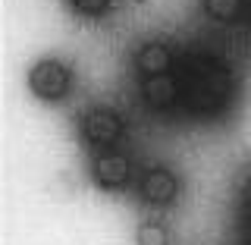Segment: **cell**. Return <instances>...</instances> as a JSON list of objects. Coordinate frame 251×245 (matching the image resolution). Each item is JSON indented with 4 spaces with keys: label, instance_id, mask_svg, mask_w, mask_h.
I'll use <instances>...</instances> for the list:
<instances>
[{
    "label": "cell",
    "instance_id": "obj_9",
    "mask_svg": "<svg viewBox=\"0 0 251 245\" xmlns=\"http://www.w3.org/2000/svg\"><path fill=\"white\" fill-rule=\"evenodd\" d=\"M135 242L138 245H170V233L163 230L160 223H141L138 226V233H135Z\"/></svg>",
    "mask_w": 251,
    "mask_h": 245
},
{
    "label": "cell",
    "instance_id": "obj_5",
    "mask_svg": "<svg viewBox=\"0 0 251 245\" xmlns=\"http://www.w3.org/2000/svg\"><path fill=\"white\" fill-rule=\"evenodd\" d=\"M141 94H145V101L151 107L163 110V107H170L173 101L179 98V85H176V79H173L170 73H163V76H145Z\"/></svg>",
    "mask_w": 251,
    "mask_h": 245
},
{
    "label": "cell",
    "instance_id": "obj_11",
    "mask_svg": "<svg viewBox=\"0 0 251 245\" xmlns=\"http://www.w3.org/2000/svg\"><path fill=\"white\" fill-rule=\"evenodd\" d=\"M73 6L85 16H100L110 6V0H73Z\"/></svg>",
    "mask_w": 251,
    "mask_h": 245
},
{
    "label": "cell",
    "instance_id": "obj_4",
    "mask_svg": "<svg viewBox=\"0 0 251 245\" xmlns=\"http://www.w3.org/2000/svg\"><path fill=\"white\" fill-rule=\"evenodd\" d=\"M141 195H145V201H151V204H170L179 195V179L173 176L170 170L157 167L141 179Z\"/></svg>",
    "mask_w": 251,
    "mask_h": 245
},
{
    "label": "cell",
    "instance_id": "obj_2",
    "mask_svg": "<svg viewBox=\"0 0 251 245\" xmlns=\"http://www.w3.org/2000/svg\"><path fill=\"white\" fill-rule=\"evenodd\" d=\"M82 132L91 145H113L120 141L123 136V120L107 107H98V110H88L82 120Z\"/></svg>",
    "mask_w": 251,
    "mask_h": 245
},
{
    "label": "cell",
    "instance_id": "obj_13",
    "mask_svg": "<svg viewBox=\"0 0 251 245\" xmlns=\"http://www.w3.org/2000/svg\"><path fill=\"white\" fill-rule=\"evenodd\" d=\"M245 242L251 245V226H248V230H245Z\"/></svg>",
    "mask_w": 251,
    "mask_h": 245
},
{
    "label": "cell",
    "instance_id": "obj_8",
    "mask_svg": "<svg viewBox=\"0 0 251 245\" xmlns=\"http://www.w3.org/2000/svg\"><path fill=\"white\" fill-rule=\"evenodd\" d=\"M204 79H207V88L214 91V98L223 104V101L229 98V91H232V76H229V69H207V73H204Z\"/></svg>",
    "mask_w": 251,
    "mask_h": 245
},
{
    "label": "cell",
    "instance_id": "obj_6",
    "mask_svg": "<svg viewBox=\"0 0 251 245\" xmlns=\"http://www.w3.org/2000/svg\"><path fill=\"white\" fill-rule=\"evenodd\" d=\"M135 63H138V69H141L145 76H163V73L170 69L173 57H170L167 44H160V41H148V44H141V51H138Z\"/></svg>",
    "mask_w": 251,
    "mask_h": 245
},
{
    "label": "cell",
    "instance_id": "obj_7",
    "mask_svg": "<svg viewBox=\"0 0 251 245\" xmlns=\"http://www.w3.org/2000/svg\"><path fill=\"white\" fill-rule=\"evenodd\" d=\"M185 104L192 110H210L217 107L220 101L214 98V91L207 88V79H204V73H192L188 76V85H185Z\"/></svg>",
    "mask_w": 251,
    "mask_h": 245
},
{
    "label": "cell",
    "instance_id": "obj_12",
    "mask_svg": "<svg viewBox=\"0 0 251 245\" xmlns=\"http://www.w3.org/2000/svg\"><path fill=\"white\" fill-rule=\"evenodd\" d=\"M245 220H248V226H251V195L245 198Z\"/></svg>",
    "mask_w": 251,
    "mask_h": 245
},
{
    "label": "cell",
    "instance_id": "obj_10",
    "mask_svg": "<svg viewBox=\"0 0 251 245\" xmlns=\"http://www.w3.org/2000/svg\"><path fill=\"white\" fill-rule=\"evenodd\" d=\"M204 10L214 19H235L242 10V0H204Z\"/></svg>",
    "mask_w": 251,
    "mask_h": 245
},
{
    "label": "cell",
    "instance_id": "obj_1",
    "mask_svg": "<svg viewBox=\"0 0 251 245\" xmlns=\"http://www.w3.org/2000/svg\"><path fill=\"white\" fill-rule=\"evenodd\" d=\"M28 85L41 101H60L73 85V76L60 60H41L28 73Z\"/></svg>",
    "mask_w": 251,
    "mask_h": 245
},
{
    "label": "cell",
    "instance_id": "obj_3",
    "mask_svg": "<svg viewBox=\"0 0 251 245\" xmlns=\"http://www.w3.org/2000/svg\"><path fill=\"white\" fill-rule=\"evenodd\" d=\"M91 173H94V179H98L104 189H120V186L129 183L132 163H129V157L120 154V151H104V154L94 157Z\"/></svg>",
    "mask_w": 251,
    "mask_h": 245
}]
</instances>
